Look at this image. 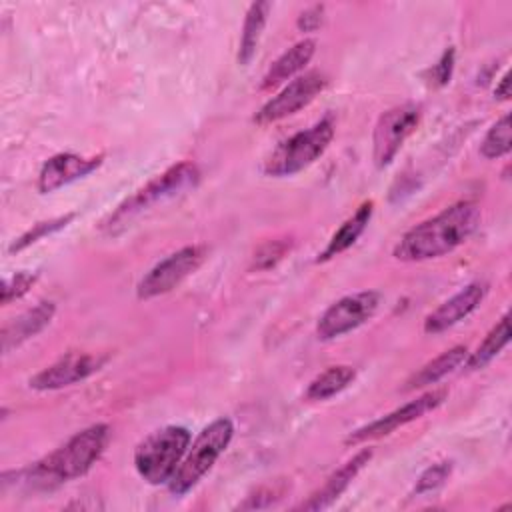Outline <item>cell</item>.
Returning a JSON list of instances; mask_svg holds the SVG:
<instances>
[{
  "label": "cell",
  "instance_id": "1",
  "mask_svg": "<svg viewBox=\"0 0 512 512\" xmlns=\"http://www.w3.org/2000/svg\"><path fill=\"white\" fill-rule=\"evenodd\" d=\"M480 206L470 200L456 202L440 214L410 228L394 246V258L402 262H422L440 258L464 244L478 228Z\"/></svg>",
  "mask_w": 512,
  "mask_h": 512
},
{
  "label": "cell",
  "instance_id": "2",
  "mask_svg": "<svg viewBox=\"0 0 512 512\" xmlns=\"http://www.w3.org/2000/svg\"><path fill=\"white\" fill-rule=\"evenodd\" d=\"M110 440V428L106 424H92L76 432L60 448L52 450L38 462L14 472L16 484H24L32 490H52L60 484L84 476L104 454Z\"/></svg>",
  "mask_w": 512,
  "mask_h": 512
},
{
  "label": "cell",
  "instance_id": "3",
  "mask_svg": "<svg viewBox=\"0 0 512 512\" xmlns=\"http://www.w3.org/2000/svg\"><path fill=\"white\" fill-rule=\"evenodd\" d=\"M232 436H234V424L226 416L216 418L208 426H204L196 436V440L188 446L182 462L178 464L176 472L168 480V490L174 496H182L190 492L204 478V474L214 466L220 454L228 448Z\"/></svg>",
  "mask_w": 512,
  "mask_h": 512
},
{
  "label": "cell",
  "instance_id": "4",
  "mask_svg": "<svg viewBox=\"0 0 512 512\" xmlns=\"http://www.w3.org/2000/svg\"><path fill=\"white\" fill-rule=\"evenodd\" d=\"M198 180H200V170H198L196 164H192V162H178L172 168H168L166 172H162L156 178H152L146 186L136 190L130 198H126L102 222V228L112 234L118 228L126 226L132 218H136L138 214L148 210L150 206H154L158 202H164V200H168L172 196H178V194H182L188 188H194L198 184Z\"/></svg>",
  "mask_w": 512,
  "mask_h": 512
},
{
  "label": "cell",
  "instance_id": "5",
  "mask_svg": "<svg viewBox=\"0 0 512 512\" xmlns=\"http://www.w3.org/2000/svg\"><path fill=\"white\" fill-rule=\"evenodd\" d=\"M192 436L184 426H164L146 436L134 450L138 474L152 486L168 484L182 462Z\"/></svg>",
  "mask_w": 512,
  "mask_h": 512
},
{
  "label": "cell",
  "instance_id": "6",
  "mask_svg": "<svg viewBox=\"0 0 512 512\" xmlns=\"http://www.w3.org/2000/svg\"><path fill=\"white\" fill-rule=\"evenodd\" d=\"M332 138L334 122L330 116H326L308 130H302L278 144L264 162V174L284 178L308 168L326 152Z\"/></svg>",
  "mask_w": 512,
  "mask_h": 512
},
{
  "label": "cell",
  "instance_id": "7",
  "mask_svg": "<svg viewBox=\"0 0 512 512\" xmlns=\"http://www.w3.org/2000/svg\"><path fill=\"white\" fill-rule=\"evenodd\" d=\"M206 254L208 250L202 244L184 246L172 252L142 276V280L136 286V296L140 300H150L174 290L178 284H182L190 274H194L202 266V262L206 260Z\"/></svg>",
  "mask_w": 512,
  "mask_h": 512
},
{
  "label": "cell",
  "instance_id": "8",
  "mask_svg": "<svg viewBox=\"0 0 512 512\" xmlns=\"http://www.w3.org/2000/svg\"><path fill=\"white\" fill-rule=\"evenodd\" d=\"M382 296L374 290H364L356 294H348L334 304H330L324 314L316 322V336L320 340H334L340 338L364 322H368L378 306Z\"/></svg>",
  "mask_w": 512,
  "mask_h": 512
},
{
  "label": "cell",
  "instance_id": "9",
  "mask_svg": "<svg viewBox=\"0 0 512 512\" xmlns=\"http://www.w3.org/2000/svg\"><path fill=\"white\" fill-rule=\"evenodd\" d=\"M418 104H400L380 114L372 134V158L378 168L388 166L400 152L406 138L420 122Z\"/></svg>",
  "mask_w": 512,
  "mask_h": 512
},
{
  "label": "cell",
  "instance_id": "10",
  "mask_svg": "<svg viewBox=\"0 0 512 512\" xmlns=\"http://www.w3.org/2000/svg\"><path fill=\"white\" fill-rule=\"evenodd\" d=\"M328 86V76L320 70H308L294 80H290L276 96H272L254 116V122L264 126L278 122L286 116L296 114L308 106L324 88Z\"/></svg>",
  "mask_w": 512,
  "mask_h": 512
},
{
  "label": "cell",
  "instance_id": "11",
  "mask_svg": "<svg viewBox=\"0 0 512 512\" xmlns=\"http://www.w3.org/2000/svg\"><path fill=\"white\" fill-rule=\"evenodd\" d=\"M446 398H448V390L446 388H434L430 392H424L416 400H410L404 406L384 414L382 418H376L370 424L356 428L354 432H350L346 436V444H362V442H368V440H376V438L388 436L394 430H398V428H402V426L422 418L424 414L436 410Z\"/></svg>",
  "mask_w": 512,
  "mask_h": 512
},
{
  "label": "cell",
  "instance_id": "12",
  "mask_svg": "<svg viewBox=\"0 0 512 512\" xmlns=\"http://www.w3.org/2000/svg\"><path fill=\"white\" fill-rule=\"evenodd\" d=\"M108 358V354L98 352H68L50 366H46L44 370H40L36 376H32L28 384L30 388L40 392L68 388L102 370Z\"/></svg>",
  "mask_w": 512,
  "mask_h": 512
},
{
  "label": "cell",
  "instance_id": "13",
  "mask_svg": "<svg viewBox=\"0 0 512 512\" xmlns=\"http://www.w3.org/2000/svg\"><path fill=\"white\" fill-rule=\"evenodd\" d=\"M488 284L486 282H470L462 290H458L454 296L444 300L436 310H432L424 320V332L426 334H440L464 318H468L486 298Z\"/></svg>",
  "mask_w": 512,
  "mask_h": 512
},
{
  "label": "cell",
  "instance_id": "14",
  "mask_svg": "<svg viewBox=\"0 0 512 512\" xmlns=\"http://www.w3.org/2000/svg\"><path fill=\"white\" fill-rule=\"evenodd\" d=\"M104 156H78L72 152H62V154H54L52 158H48L38 174V190L42 194L54 192L78 178L88 176L90 172H94L100 164H102Z\"/></svg>",
  "mask_w": 512,
  "mask_h": 512
},
{
  "label": "cell",
  "instance_id": "15",
  "mask_svg": "<svg viewBox=\"0 0 512 512\" xmlns=\"http://www.w3.org/2000/svg\"><path fill=\"white\" fill-rule=\"evenodd\" d=\"M372 458V450L364 448L360 452H356L350 460H346L338 470H334L326 482L308 496V500H304L302 504H298V510H322L332 506L340 494L352 484V480L360 474V470L370 462Z\"/></svg>",
  "mask_w": 512,
  "mask_h": 512
},
{
  "label": "cell",
  "instance_id": "16",
  "mask_svg": "<svg viewBox=\"0 0 512 512\" xmlns=\"http://www.w3.org/2000/svg\"><path fill=\"white\" fill-rule=\"evenodd\" d=\"M54 314H56L54 302L44 300V302H38L34 308L22 312L20 316L8 320L0 332L2 352L8 354L14 348H18L20 344H24L26 340L40 334L52 322Z\"/></svg>",
  "mask_w": 512,
  "mask_h": 512
},
{
  "label": "cell",
  "instance_id": "17",
  "mask_svg": "<svg viewBox=\"0 0 512 512\" xmlns=\"http://www.w3.org/2000/svg\"><path fill=\"white\" fill-rule=\"evenodd\" d=\"M314 52H316V42L312 38H304V40L292 44L284 54H280L270 64V68L262 76L260 88L270 90V88H276L284 82L288 84V80H294L296 76H300V72L312 60Z\"/></svg>",
  "mask_w": 512,
  "mask_h": 512
},
{
  "label": "cell",
  "instance_id": "18",
  "mask_svg": "<svg viewBox=\"0 0 512 512\" xmlns=\"http://www.w3.org/2000/svg\"><path fill=\"white\" fill-rule=\"evenodd\" d=\"M372 208H374V202L368 200L364 202L348 220H344V224L332 234V238L328 240L326 248L322 252H318V258L316 262H328L332 260L334 256L342 254L344 250H348L358 238L360 234L366 230L368 222H370V216H372Z\"/></svg>",
  "mask_w": 512,
  "mask_h": 512
},
{
  "label": "cell",
  "instance_id": "19",
  "mask_svg": "<svg viewBox=\"0 0 512 512\" xmlns=\"http://www.w3.org/2000/svg\"><path fill=\"white\" fill-rule=\"evenodd\" d=\"M468 356V348L466 346H452L448 350H444L440 356H436L434 360L426 362L404 386V390H420L426 386H432L436 382H440L444 376H448L450 372H454L456 368H460L464 364Z\"/></svg>",
  "mask_w": 512,
  "mask_h": 512
},
{
  "label": "cell",
  "instance_id": "20",
  "mask_svg": "<svg viewBox=\"0 0 512 512\" xmlns=\"http://www.w3.org/2000/svg\"><path fill=\"white\" fill-rule=\"evenodd\" d=\"M270 2H252L244 24H242V36H240V46H238V64L248 66L252 62V58L256 56L264 26L268 22V14H270Z\"/></svg>",
  "mask_w": 512,
  "mask_h": 512
},
{
  "label": "cell",
  "instance_id": "21",
  "mask_svg": "<svg viewBox=\"0 0 512 512\" xmlns=\"http://www.w3.org/2000/svg\"><path fill=\"white\" fill-rule=\"evenodd\" d=\"M510 342V314H504L492 330L484 336V340L478 344L474 352H470L464 360L466 370H482L486 368Z\"/></svg>",
  "mask_w": 512,
  "mask_h": 512
},
{
  "label": "cell",
  "instance_id": "22",
  "mask_svg": "<svg viewBox=\"0 0 512 512\" xmlns=\"http://www.w3.org/2000/svg\"><path fill=\"white\" fill-rule=\"evenodd\" d=\"M356 378V370L348 364H336L320 372L306 388L304 396L310 402H322L336 394H340L344 388H348Z\"/></svg>",
  "mask_w": 512,
  "mask_h": 512
},
{
  "label": "cell",
  "instance_id": "23",
  "mask_svg": "<svg viewBox=\"0 0 512 512\" xmlns=\"http://www.w3.org/2000/svg\"><path fill=\"white\" fill-rule=\"evenodd\" d=\"M512 146V132H510V116L504 114L500 120H496L490 130L486 132L482 144H480V154L488 160L502 158L510 152Z\"/></svg>",
  "mask_w": 512,
  "mask_h": 512
},
{
  "label": "cell",
  "instance_id": "24",
  "mask_svg": "<svg viewBox=\"0 0 512 512\" xmlns=\"http://www.w3.org/2000/svg\"><path fill=\"white\" fill-rule=\"evenodd\" d=\"M74 216H76V214L70 212V214H64V216H58V218H52V220H44V222L34 224L30 230H26L22 236H18V238L10 244L8 252H10V254L20 252V250L28 248L30 244L38 242L40 238H44V236H48V234H52V232L62 230L64 226H68V222L74 220Z\"/></svg>",
  "mask_w": 512,
  "mask_h": 512
},
{
  "label": "cell",
  "instance_id": "25",
  "mask_svg": "<svg viewBox=\"0 0 512 512\" xmlns=\"http://www.w3.org/2000/svg\"><path fill=\"white\" fill-rule=\"evenodd\" d=\"M452 474V460H442V462H436L432 464L430 468H426L416 486H414V494L422 496V494H430V492H436Z\"/></svg>",
  "mask_w": 512,
  "mask_h": 512
},
{
  "label": "cell",
  "instance_id": "26",
  "mask_svg": "<svg viewBox=\"0 0 512 512\" xmlns=\"http://www.w3.org/2000/svg\"><path fill=\"white\" fill-rule=\"evenodd\" d=\"M36 278H38L36 274L26 272V270L16 272L10 278H4V282H2V304L8 306L10 302L22 298L34 286Z\"/></svg>",
  "mask_w": 512,
  "mask_h": 512
},
{
  "label": "cell",
  "instance_id": "27",
  "mask_svg": "<svg viewBox=\"0 0 512 512\" xmlns=\"http://www.w3.org/2000/svg\"><path fill=\"white\" fill-rule=\"evenodd\" d=\"M288 250H290V240H288V242H286V240H272V242H266V244H262V246L256 250V254H254V266L260 268V270L270 268V266H274L276 262H280V260L286 256Z\"/></svg>",
  "mask_w": 512,
  "mask_h": 512
},
{
  "label": "cell",
  "instance_id": "28",
  "mask_svg": "<svg viewBox=\"0 0 512 512\" xmlns=\"http://www.w3.org/2000/svg\"><path fill=\"white\" fill-rule=\"evenodd\" d=\"M284 492H286V488H284V486H280L278 482H274V484H266V486H260L254 494L246 496V500H244L242 504H238V508H242V510H254V508H260V500H262V498H264V506H270L272 502L280 500Z\"/></svg>",
  "mask_w": 512,
  "mask_h": 512
},
{
  "label": "cell",
  "instance_id": "29",
  "mask_svg": "<svg viewBox=\"0 0 512 512\" xmlns=\"http://www.w3.org/2000/svg\"><path fill=\"white\" fill-rule=\"evenodd\" d=\"M322 16H324V6H310L306 8L300 16H298V22L296 26L302 30V32H314L320 28L322 24Z\"/></svg>",
  "mask_w": 512,
  "mask_h": 512
},
{
  "label": "cell",
  "instance_id": "30",
  "mask_svg": "<svg viewBox=\"0 0 512 512\" xmlns=\"http://www.w3.org/2000/svg\"><path fill=\"white\" fill-rule=\"evenodd\" d=\"M452 68H454V50L448 48V50L442 54V58L438 60V64L432 68V78H434V82L440 84V86H444V84L450 80V76H452Z\"/></svg>",
  "mask_w": 512,
  "mask_h": 512
},
{
  "label": "cell",
  "instance_id": "31",
  "mask_svg": "<svg viewBox=\"0 0 512 512\" xmlns=\"http://www.w3.org/2000/svg\"><path fill=\"white\" fill-rule=\"evenodd\" d=\"M494 94H496L498 100H508V98H510V74H504V76H502V80L498 82Z\"/></svg>",
  "mask_w": 512,
  "mask_h": 512
}]
</instances>
